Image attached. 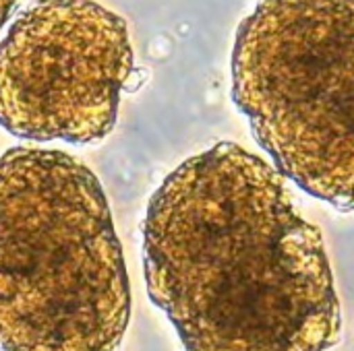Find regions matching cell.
<instances>
[{
	"label": "cell",
	"instance_id": "6da1fadb",
	"mask_svg": "<svg viewBox=\"0 0 354 351\" xmlns=\"http://www.w3.org/2000/svg\"><path fill=\"white\" fill-rule=\"evenodd\" d=\"M284 180L245 147L218 143L153 192L145 283L187 351H328L338 341L324 238Z\"/></svg>",
	"mask_w": 354,
	"mask_h": 351
},
{
	"label": "cell",
	"instance_id": "7a4b0ae2",
	"mask_svg": "<svg viewBox=\"0 0 354 351\" xmlns=\"http://www.w3.org/2000/svg\"><path fill=\"white\" fill-rule=\"evenodd\" d=\"M131 288L97 176L64 151L0 155V350L114 351Z\"/></svg>",
	"mask_w": 354,
	"mask_h": 351
},
{
	"label": "cell",
	"instance_id": "3957f363",
	"mask_svg": "<svg viewBox=\"0 0 354 351\" xmlns=\"http://www.w3.org/2000/svg\"><path fill=\"white\" fill-rule=\"evenodd\" d=\"M232 99L284 178L354 209V0H259L236 29Z\"/></svg>",
	"mask_w": 354,
	"mask_h": 351
},
{
	"label": "cell",
	"instance_id": "277c9868",
	"mask_svg": "<svg viewBox=\"0 0 354 351\" xmlns=\"http://www.w3.org/2000/svg\"><path fill=\"white\" fill-rule=\"evenodd\" d=\"M131 72L122 17L93 0H35L0 41V126L29 141L97 143Z\"/></svg>",
	"mask_w": 354,
	"mask_h": 351
},
{
	"label": "cell",
	"instance_id": "5b68a950",
	"mask_svg": "<svg viewBox=\"0 0 354 351\" xmlns=\"http://www.w3.org/2000/svg\"><path fill=\"white\" fill-rule=\"evenodd\" d=\"M17 4H19V0H0V29L10 19V14L17 8Z\"/></svg>",
	"mask_w": 354,
	"mask_h": 351
}]
</instances>
